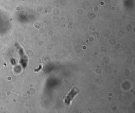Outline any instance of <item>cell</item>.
<instances>
[{"label":"cell","instance_id":"6da1fadb","mask_svg":"<svg viewBox=\"0 0 135 113\" xmlns=\"http://www.w3.org/2000/svg\"><path fill=\"white\" fill-rule=\"evenodd\" d=\"M79 93V90H78L76 87H73L70 90V91H69L67 95L65 96V98L64 99V101L65 103H66L67 104H70L73 98L75 97Z\"/></svg>","mask_w":135,"mask_h":113}]
</instances>
